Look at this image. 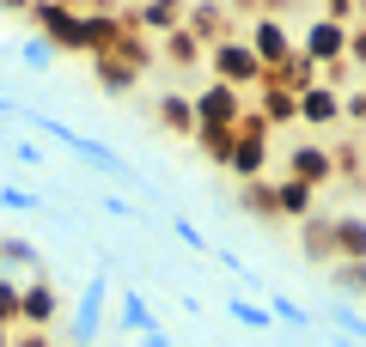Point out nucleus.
<instances>
[{
	"instance_id": "f257e3e1",
	"label": "nucleus",
	"mask_w": 366,
	"mask_h": 347,
	"mask_svg": "<svg viewBox=\"0 0 366 347\" xmlns=\"http://www.w3.org/2000/svg\"><path fill=\"white\" fill-rule=\"evenodd\" d=\"M31 122H37V129H49V141H61V146H74L79 159H86V165H98V171H110V177H122V183H134V165L122 153H110L104 141H92V134H74L67 129V122H55V116H37V110H25Z\"/></svg>"
},
{
	"instance_id": "f03ea898",
	"label": "nucleus",
	"mask_w": 366,
	"mask_h": 347,
	"mask_svg": "<svg viewBox=\"0 0 366 347\" xmlns=\"http://www.w3.org/2000/svg\"><path fill=\"white\" fill-rule=\"evenodd\" d=\"M208 74H214V86H232V91H257L262 86V67H257V55L244 49V37H226V43H214L208 55Z\"/></svg>"
},
{
	"instance_id": "7ed1b4c3",
	"label": "nucleus",
	"mask_w": 366,
	"mask_h": 347,
	"mask_svg": "<svg viewBox=\"0 0 366 347\" xmlns=\"http://www.w3.org/2000/svg\"><path fill=\"white\" fill-rule=\"evenodd\" d=\"M189 110H196V129H238V116L250 110V98L244 91H232V86H202L196 98H189Z\"/></svg>"
},
{
	"instance_id": "20e7f679",
	"label": "nucleus",
	"mask_w": 366,
	"mask_h": 347,
	"mask_svg": "<svg viewBox=\"0 0 366 347\" xmlns=\"http://www.w3.org/2000/svg\"><path fill=\"white\" fill-rule=\"evenodd\" d=\"M61 317V293H55V281L49 274H37V281H25L19 286V329H37V335H49V323Z\"/></svg>"
},
{
	"instance_id": "39448f33",
	"label": "nucleus",
	"mask_w": 366,
	"mask_h": 347,
	"mask_svg": "<svg viewBox=\"0 0 366 347\" xmlns=\"http://www.w3.org/2000/svg\"><path fill=\"white\" fill-rule=\"evenodd\" d=\"M25 19L43 31V37H49V49H55V55H61V49H67V55H79V13H74V6H31Z\"/></svg>"
},
{
	"instance_id": "423d86ee",
	"label": "nucleus",
	"mask_w": 366,
	"mask_h": 347,
	"mask_svg": "<svg viewBox=\"0 0 366 347\" xmlns=\"http://www.w3.org/2000/svg\"><path fill=\"white\" fill-rule=\"evenodd\" d=\"M330 262H366V213H330Z\"/></svg>"
},
{
	"instance_id": "0eeeda50",
	"label": "nucleus",
	"mask_w": 366,
	"mask_h": 347,
	"mask_svg": "<svg viewBox=\"0 0 366 347\" xmlns=\"http://www.w3.org/2000/svg\"><path fill=\"white\" fill-rule=\"evenodd\" d=\"M232 25H238V13L232 6H183V31L202 43V49H214V43H226L232 37Z\"/></svg>"
},
{
	"instance_id": "6e6552de",
	"label": "nucleus",
	"mask_w": 366,
	"mask_h": 347,
	"mask_svg": "<svg viewBox=\"0 0 366 347\" xmlns=\"http://www.w3.org/2000/svg\"><path fill=\"white\" fill-rule=\"evenodd\" d=\"M293 122H300V129H336L342 122V91H330V86L300 91V98H293Z\"/></svg>"
},
{
	"instance_id": "1a4fd4ad",
	"label": "nucleus",
	"mask_w": 366,
	"mask_h": 347,
	"mask_svg": "<svg viewBox=\"0 0 366 347\" xmlns=\"http://www.w3.org/2000/svg\"><path fill=\"white\" fill-rule=\"evenodd\" d=\"M104 298H110V281H104V268H98L86 281V293H79V311H74V347H92V335L104 323Z\"/></svg>"
},
{
	"instance_id": "9d476101",
	"label": "nucleus",
	"mask_w": 366,
	"mask_h": 347,
	"mask_svg": "<svg viewBox=\"0 0 366 347\" xmlns=\"http://www.w3.org/2000/svg\"><path fill=\"white\" fill-rule=\"evenodd\" d=\"M287 177L305 189H330L336 165H330V146H287Z\"/></svg>"
},
{
	"instance_id": "9b49d317",
	"label": "nucleus",
	"mask_w": 366,
	"mask_h": 347,
	"mask_svg": "<svg viewBox=\"0 0 366 347\" xmlns=\"http://www.w3.org/2000/svg\"><path fill=\"white\" fill-rule=\"evenodd\" d=\"M226 171L238 183H257L269 171V141H250V134H232V153H226Z\"/></svg>"
},
{
	"instance_id": "f8f14e48",
	"label": "nucleus",
	"mask_w": 366,
	"mask_h": 347,
	"mask_svg": "<svg viewBox=\"0 0 366 347\" xmlns=\"http://www.w3.org/2000/svg\"><path fill=\"white\" fill-rule=\"evenodd\" d=\"M153 122L165 134H177V141H189L196 134V110H189V91H165V98L153 104Z\"/></svg>"
},
{
	"instance_id": "ddd939ff",
	"label": "nucleus",
	"mask_w": 366,
	"mask_h": 347,
	"mask_svg": "<svg viewBox=\"0 0 366 347\" xmlns=\"http://www.w3.org/2000/svg\"><path fill=\"white\" fill-rule=\"evenodd\" d=\"M122 25L134 37H171L183 25V6H134V13H122Z\"/></svg>"
},
{
	"instance_id": "4468645a",
	"label": "nucleus",
	"mask_w": 366,
	"mask_h": 347,
	"mask_svg": "<svg viewBox=\"0 0 366 347\" xmlns=\"http://www.w3.org/2000/svg\"><path fill=\"white\" fill-rule=\"evenodd\" d=\"M317 213V189H305V183H293V177H281L274 183V219H312Z\"/></svg>"
},
{
	"instance_id": "2eb2a0df",
	"label": "nucleus",
	"mask_w": 366,
	"mask_h": 347,
	"mask_svg": "<svg viewBox=\"0 0 366 347\" xmlns=\"http://www.w3.org/2000/svg\"><path fill=\"white\" fill-rule=\"evenodd\" d=\"M202 55H208V49H202V43L189 37V31H183V25L171 31V37H165V61H171V67H196Z\"/></svg>"
},
{
	"instance_id": "dca6fc26",
	"label": "nucleus",
	"mask_w": 366,
	"mask_h": 347,
	"mask_svg": "<svg viewBox=\"0 0 366 347\" xmlns=\"http://www.w3.org/2000/svg\"><path fill=\"white\" fill-rule=\"evenodd\" d=\"M0 268H43L31 238H0Z\"/></svg>"
},
{
	"instance_id": "f3484780",
	"label": "nucleus",
	"mask_w": 366,
	"mask_h": 347,
	"mask_svg": "<svg viewBox=\"0 0 366 347\" xmlns=\"http://www.w3.org/2000/svg\"><path fill=\"white\" fill-rule=\"evenodd\" d=\"M122 329H129V335H159V323H153V311H147V298L141 293H122Z\"/></svg>"
},
{
	"instance_id": "a211bd4d",
	"label": "nucleus",
	"mask_w": 366,
	"mask_h": 347,
	"mask_svg": "<svg viewBox=\"0 0 366 347\" xmlns=\"http://www.w3.org/2000/svg\"><path fill=\"white\" fill-rule=\"evenodd\" d=\"M330 281H336V293L366 298V262H330Z\"/></svg>"
},
{
	"instance_id": "6ab92c4d",
	"label": "nucleus",
	"mask_w": 366,
	"mask_h": 347,
	"mask_svg": "<svg viewBox=\"0 0 366 347\" xmlns=\"http://www.w3.org/2000/svg\"><path fill=\"white\" fill-rule=\"evenodd\" d=\"M189 141H196L202 159H214V165H226V153H232V129H196Z\"/></svg>"
},
{
	"instance_id": "aec40b11",
	"label": "nucleus",
	"mask_w": 366,
	"mask_h": 347,
	"mask_svg": "<svg viewBox=\"0 0 366 347\" xmlns=\"http://www.w3.org/2000/svg\"><path fill=\"white\" fill-rule=\"evenodd\" d=\"M244 213H257V219H274V183H269V177L244 183Z\"/></svg>"
},
{
	"instance_id": "412c9836",
	"label": "nucleus",
	"mask_w": 366,
	"mask_h": 347,
	"mask_svg": "<svg viewBox=\"0 0 366 347\" xmlns=\"http://www.w3.org/2000/svg\"><path fill=\"white\" fill-rule=\"evenodd\" d=\"M226 317H232V323H244V329H269V323H274L262 305H250V298H238V293L226 298Z\"/></svg>"
},
{
	"instance_id": "4be33fe9",
	"label": "nucleus",
	"mask_w": 366,
	"mask_h": 347,
	"mask_svg": "<svg viewBox=\"0 0 366 347\" xmlns=\"http://www.w3.org/2000/svg\"><path fill=\"white\" fill-rule=\"evenodd\" d=\"M262 311H269V317H274V323H293V329H312V317H305V311H300V305H293V298H287V293H269V305H262Z\"/></svg>"
},
{
	"instance_id": "5701e85b",
	"label": "nucleus",
	"mask_w": 366,
	"mask_h": 347,
	"mask_svg": "<svg viewBox=\"0 0 366 347\" xmlns=\"http://www.w3.org/2000/svg\"><path fill=\"white\" fill-rule=\"evenodd\" d=\"M330 317H336V341H342V335H348L354 347L366 341V317H360V311H348V305H330Z\"/></svg>"
},
{
	"instance_id": "b1692460",
	"label": "nucleus",
	"mask_w": 366,
	"mask_h": 347,
	"mask_svg": "<svg viewBox=\"0 0 366 347\" xmlns=\"http://www.w3.org/2000/svg\"><path fill=\"white\" fill-rule=\"evenodd\" d=\"M0 323L19 329V281H13V274H0Z\"/></svg>"
},
{
	"instance_id": "393cba45",
	"label": "nucleus",
	"mask_w": 366,
	"mask_h": 347,
	"mask_svg": "<svg viewBox=\"0 0 366 347\" xmlns=\"http://www.w3.org/2000/svg\"><path fill=\"white\" fill-rule=\"evenodd\" d=\"M0 207H13V213H37V195H25L19 183H0Z\"/></svg>"
},
{
	"instance_id": "a878e982",
	"label": "nucleus",
	"mask_w": 366,
	"mask_h": 347,
	"mask_svg": "<svg viewBox=\"0 0 366 347\" xmlns=\"http://www.w3.org/2000/svg\"><path fill=\"white\" fill-rule=\"evenodd\" d=\"M348 67H366V13L348 25Z\"/></svg>"
},
{
	"instance_id": "bb28decb",
	"label": "nucleus",
	"mask_w": 366,
	"mask_h": 347,
	"mask_svg": "<svg viewBox=\"0 0 366 347\" xmlns=\"http://www.w3.org/2000/svg\"><path fill=\"white\" fill-rule=\"evenodd\" d=\"M19 61H25V67H37V74H43V67L55 61V49H49V43H43V37H31L25 49H19Z\"/></svg>"
},
{
	"instance_id": "cd10ccee",
	"label": "nucleus",
	"mask_w": 366,
	"mask_h": 347,
	"mask_svg": "<svg viewBox=\"0 0 366 347\" xmlns=\"http://www.w3.org/2000/svg\"><path fill=\"white\" fill-rule=\"evenodd\" d=\"M342 122L366 129V91H342Z\"/></svg>"
},
{
	"instance_id": "c85d7f7f",
	"label": "nucleus",
	"mask_w": 366,
	"mask_h": 347,
	"mask_svg": "<svg viewBox=\"0 0 366 347\" xmlns=\"http://www.w3.org/2000/svg\"><path fill=\"white\" fill-rule=\"evenodd\" d=\"M171 231H177V238H183V244H189V250H208V238H202V226H189V219H171Z\"/></svg>"
},
{
	"instance_id": "c756f323",
	"label": "nucleus",
	"mask_w": 366,
	"mask_h": 347,
	"mask_svg": "<svg viewBox=\"0 0 366 347\" xmlns=\"http://www.w3.org/2000/svg\"><path fill=\"white\" fill-rule=\"evenodd\" d=\"M98 207H104V213H117V219H134V207L122 201V195H98Z\"/></svg>"
},
{
	"instance_id": "7c9ffc66",
	"label": "nucleus",
	"mask_w": 366,
	"mask_h": 347,
	"mask_svg": "<svg viewBox=\"0 0 366 347\" xmlns=\"http://www.w3.org/2000/svg\"><path fill=\"white\" fill-rule=\"evenodd\" d=\"M13 347H55L49 335H37V329H13Z\"/></svg>"
},
{
	"instance_id": "2f4dec72",
	"label": "nucleus",
	"mask_w": 366,
	"mask_h": 347,
	"mask_svg": "<svg viewBox=\"0 0 366 347\" xmlns=\"http://www.w3.org/2000/svg\"><path fill=\"white\" fill-rule=\"evenodd\" d=\"M13 153L25 159V165H43V146H37V141H13Z\"/></svg>"
},
{
	"instance_id": "473e14b6",
	"label": "nucleus",
	"mask_w": 366,
	"mask_h": 347,
	"mask_svg": "<svg viewBox=\"0 0 366 347\" xmlns=\"http://www.w3.org/2000/svg\"><path fill=\"white\" fill-rule=\"evenodd\" d=\"M147 347H177V341H171V335H147Z\"/></svg>"
},
{
	"instance_id": "72a5a7b5",
	"label": "nucleus",
	"mask_w": 366,
	"mask_h": 347,
	"mask_svg": "<svg viewBox=\"0 0 366 347\" xmlns=\"http://www.w3.org/2000/svg\"><path fill=\"white\" fill-rule=\"evenodd\" d=\"M0 347H13V329H6V323H0Z\"/></svg>"
}]
</instances>
